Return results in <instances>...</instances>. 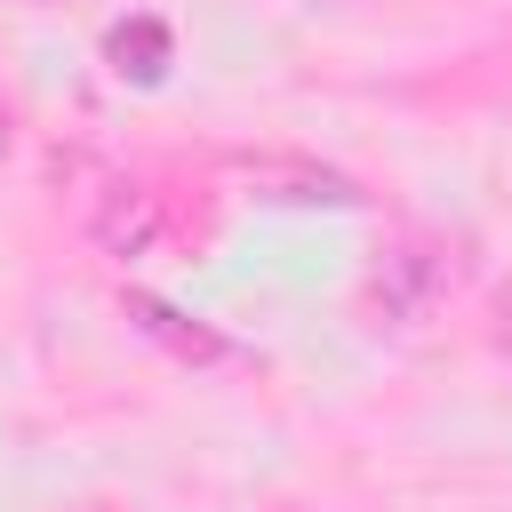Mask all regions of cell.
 Returning a JSON list of instances; mask_svg holds the SVG:
<instances>
[{"mask_svg":"<svg viewBox=\"0 0 512 512\" xmlns=\"http://www.w3.org/2000/svg\"><path fill=\"white\" fill-rule=\"evenodd\" d=\"M88 232H96V248L104 256H152L160 248V232H168V208H160V192L152 184H112L104 200H96V216H88Z\"/></svg>","mask_w":512,"mask_h":512,"instance_id":"obj_1","label":"cell"},{"mask_svg":"<svg viewBox=\"0 0 512 512\" xmlns=\"http://www.w3.org/2000/svg\"><path fill=\"white\" fill-rule=\"evenodd\" d=\"M248 192L256 200H288V208H352L360 192H352V176H336V168H312V160H248Z\"/></svg>","mask_w":512,"mask_h":512,"instance_id":"obj_2","label":"cell"},{"mask_svg":"<svg viewBox=\"0 0 512 512\" xmlns=\"http://www.w3.org/2000/svg\"><path fill=\"white\" fill-rule=\"evenodd\" d=\"M104 64H112V80H128V88H160L168 64H176V40H168L160 16H128V24L104 32Z\"/></svg>","mask_w":512,"mask_h":512,"instance_id":"obj_3","label":"cell"},{"mask_svg":"<svg viewBox=\"0 0 512 512\" xmlns=\"http://www.w3.org/2000/svg\"><path fill=\"white\" fill-rule=\"evenodd\" d=\"M368 296H376V304H384V312H392V320H416V312H424V304H432V296H440V264H432V256H424V248H392V256H384V272H376V288H368Z\"/></svg>","mask_w":512,"mask_h":512,"instance_id":"obj_4","label":"cell"},{"mask_svg":"<svg viewBox=\"0 0 512 512\" xmlns=\"http://www.w3.org/2000/svg\"><path fill=\"white\" fill-rule=\"evenodd\" d=\"M128 320H136L144 336H160V344H168L176 360H216V352H224V344H216L208 328H184V312H168L160 296H128Z\"/></svg>","mask_w":512,"mask_h":512,"instance_id":"obj_5","label":"cell"},{"mask_svg":"<svg viewBox=\"0 0 512 512\" xmlns=\"http://www.w3.org/2000/svg\"><path fill=\"white\" fill-rule=\"evenodd\" d=\"M496 344H504V360H512V288L496 296Z\"/></svg>","mask_w":512,"mask_h":512,"instance_id":"obj_6","label":"cell"},{"mask_svg":"<svg viewBox=\"0 0 512 512\" xmlns=\"http://www.w3.org/2000/svg\"><path fill=\"white\" fill-rule=\"evenodd\" d=\"M16 144V112H8V96H0V152Z\"/></svg>","mask_w":512,"mask_h":512,"instance_id":"obj_7","label":"cell"}]
</instances>
